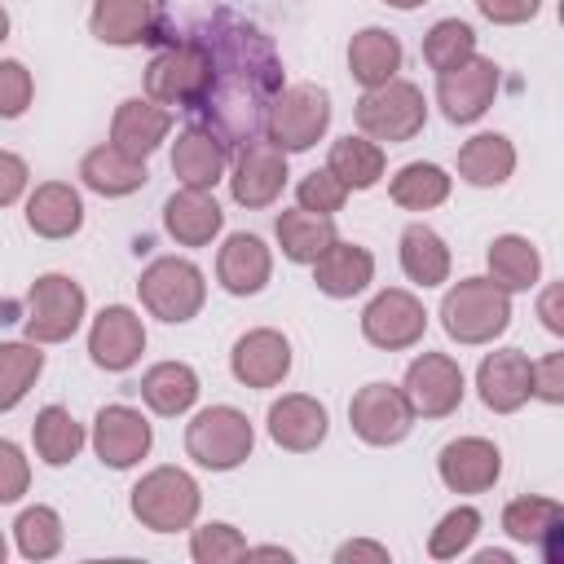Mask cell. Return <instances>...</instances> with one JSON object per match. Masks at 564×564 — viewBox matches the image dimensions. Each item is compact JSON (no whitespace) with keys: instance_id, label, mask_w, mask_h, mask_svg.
I'll return each mask as SVG.
<instances>
[{"instance_id":"1","label":"cell","mask_w":564,"mask_h":564,"mask_svg":"<svg viewBox=\"0 0 564 564\" xmlns=\"http://www.w3.org/2000/svg\"><path fill=\"white\" fill-rule=\"evenodd\" d=\"M194 35L207 48V93L194 106L198 123L212 128L225 145L256 141L264 132L269 101L282 93V62L260 26L234 9H216Z\"/></svg>"},{"instance_id":"2","label":"cell","mask_w":564,"mask_h":564,"mask_svg":"<svg viewBox=\"0 0 564 564\" xmlns=\"http://www.w3.org/2000/svg\"><path fill=\"white\" fill-rule=\"evenodd\" d=\"M207 75H212V66H207L203 40L194 31L181 35V40L167 35V44L145 66V97L159 101V106H176V110L194 115V106L207 93Z\"/></svg>"},{"instance_id":"3","label":"cell","mask_w":564,"mask_h":564,"mask_svg":"<svg viewBox=\"0 0 564 564\" xmlns=\"http://www.w3.org/2000/svg\"><path fill=\"white\" fill-rule=\"evenodd\" d=\"M441 326L458 344H489L511 326V295L489 278H463L441 300Z\"/></svg>"},{"instance_id":"4","label":"cell","mask_w":564,"mask_h":564,"mask_svg":"<svg viewBox=\"0 0 564 564\" xmlns=\"http://www.w3.org/2000/svg\"><path fill=\"white\" fill-rule=\"evenodd\" d=\"M203 489L185 467H154L132 485V516L154 533H176L198 520Z\"/></svg>"},{"instance_id":"5","label":"cell","mask_w":564,"mask_h":564,"mask_svg":"<svg viewBox=\"0 0 564 564\" xmlns=\"http://www.w3.org/2000/svg\"><path fill=\"white\" fill-rule=\"evenodd\" d=\"M137 295L150 308V317L181 326V322L198 317V308L207 300V282H203V269L194 260H185V256H159V260H150L141 269Z\"/></svg>"},{"instance_id":"6","label":"cell","mask_w":564,"mask_h":564,"mask_svg":"<svg viewBox=\"0 0 564 564\" xmlns=\"http://www.w3.org/2000/svg\"><path fill=\"white\" fill-rule=\"evenodd\" d=\"M256 432L238 405H207L185 427V454L207 471H234L251 458Z\"/></svg>"},{"instance_id":"7","label":"cell","mask_w":564,"mask_h":564,"mask_svg":"<svg viewBox=\"0 0 564 564\" xmlns=\"http://www.w3.org/2000/svg\"><path fill=\"white\" fill-rule=\"evenodd\" d=\"M352 115H357L361 137L397 145V141H410V137L423 132V123H427V101H423V88H419V84H410V79H388V84H379V88H366V93L357 97V110H352Z\"/></svg>"},{"instance_id":"8","label":"cell","mask_w":564,"mask_h":564,"mask_svg":"<svg viewBox=\"0 0 564 564\" xmlns=\"http://www.w3.org/2000/svg\"><path fill=\"white\" fill-rule=\"evenodd\" d=\"M330 128V93L317 84H291L269 101L264 115V137L282 150V154H300L308 145H317Z\"/></svg>"},{"instance_id":"9","label":"cell","mask_w":564,"mask_h":564,"mask_svg":"<svg viewBox=\"0 0 564 564\" xmlns=\"http://www.w3.org/2000/svg\"><path fill=\"white\" fill-rule=\"evenodd\" d=\"M84 286L66 273H40L26 291V339L31 344H62L84 322Z\"/></svg>"},{"instance_id":"10","label":"cell","mask_w":564,"mask_h":564,"mask_svg":"<svg viewBox=\"0 0 564 564\" xmlns=\"http://www.w3.org/2000/svg\"><path fill=\"white\" fill-rule=\"evenodd\" d=\"M401 392H405L414 419H445V414H454L463 405L467 379H463V366L449 352H419L405 366Z\"/></svg>"},{"instance_id":"11","label":"cell","mask_w":564,"mask_h":564,"mask_svg":"<svg viewBox=\"0 0 564 564\" xmlns=\"http://www.w3.org/2000/svg\"><path fill=\"white\" fill-rule=\"evenodd\" d=\"M427 330V308L419 295L401 291V286H388L379 291L366 308H361V335L383 348V352H397V348H414Z\"/></svg>"},{"instance_id":"12","label":"cell","mask_w":564,"mask_h":564,"mask_svg":"<svg viewBox=\"0 0 564 564\" xmlns=\"http://www.w3.org/2000/svg\"><path fill=\"white\" fill-rule=\"evenodd\" d=\"M494 97H498V66L480 53L436 75V106L445 110L449 123H476L494 106Z\"/></svg>"},{"instance_id":"13","label":"cell","mask_w":564,"mask_h":564,"mask_svg":"<svg viewBox=\"0 0 564 564\" xmlns=\"http://www.w3.org/2000/svg\"><path fill=\"white\" fill-rule=\"evenodd\" d=\"M286 154L269 141V137H256V141H242L238 159H234V172H229V194L238 207H269L278 203L282 185H286Z\"/></svg>"},{"instance_id":"14","label":"cell","mask_w":564,"mask_h":564,"mask_svg":"<svg viewBox=\"0 0 564 564\" xmlns=\"http://www.w3.org/2000/svg\"><path fill=\"white\" fill-rule=\"evenodd\" d=\"M348 423H352V432L366 445H397V441H405V432L414 423V410H410V401H405L401 388H392V383H366L348 401Z\"/></svg>"},{"instance_id":"15","label":"cell","mask_w":564,"mask_h":564,"mask_svg":"<svg viewBox=\"0 0 564 564\" xmlns=\"http://www.w3.org/2000/svg\"><path fill=\"white\" fill-rule=\"evenodd\" d=\"M502 533L511 542L538 546L546 564H560L564 560V507L555 498H542V494L511 498L502 507Z\"/></svg>"},{"instance_id":"16","label":"cell","mask_w":564,"mask_h":564,"mask_svg":"<svg viewBox=\"0 0 564 564\" xmlns=\"http://www.w3.org/2000/svg\"><path fill=\"white\" fill-rule=\"evenodd\" d=\"M150 441H154V432H150L145 414L132 405H101L93 419V449L115 471L137 467L150 454Z\"/></svg>"},{"instance_id":"17","label":"cell","mask_w":564,"mask_h":564,"mask_svg":"<svg viewBox=\"0 0 564 564\" xmlns=\"http://www.w3.org/2000/svg\"><path fill=\"white\" fill-rule=\"evenodd\" d=\"M145 352V326H141V313H132L128 304H106L97 317H93V330H88V357L101 366V370H128L137 366V357Z\"/></svg>"},{"instance_id":"18","label":"cell","mask_w":564,"mask_h":564,"mask_svg":"<svg viewBox=\"0 0 564 564\" xmlns=\"http://www.w3.org/2000/svg\"><path fill=\"white\" fill-rule=\"evenodd\" d=\"M436 471H441V485L449 494H485L502 476V454L485 436H458L441 449Z\"/></svg>"},{"instance_id":"19","label":"cell","mask_w":564,"mask_h":564,"mask_svg":"<svg viewBox=\"0 0 564 564\" xmlns=\"http://www.w3.org/2000/svg\"><path fill=\"white\" fill-rule=\"evenodd\" d=\"M229 370L242 388H278L291 375V344L282 330L273 326H256L247 330L234 352H229Z\"/></svg>"},{"instance_id":"20","label":"cell","mask_w":564,"mask_h":564,"mask_svg":"<svg viewBox=\"0 0 564 564\" xmlns=\"http://www.w3.org/2000/svg\"><path fill=\"white\" fill-rule=\"evenodd\" d=\"M476 388L494 414H516L533 397V361L520 348H498L480 361Z\"/></svg>"},{"instance_id":"21","label":"cell","mask_w":564,"mask_h":564,"mask_svg":"<svg viewBox=\"0 0 564 564\" xmlns=\"http://www.w3.org/2000/svg\"><path fill=\"white\" fill-rule=\"evenodd\" d=\"M88 31L101 44H115V48L163 40L159 35V9H154V0H93Z\"/></svg>"},{"instance_id":"22","label":"cell","mask_w":564,"mask_h":564,"mask_svg":"<svg viewBox=\"0 0 564 564\" xmlns=\"http://www.w3.org/2000/svg\"><path fill=\"white\" fill-rule=\"evenodd\" d=\"M326 427H330L326 405L317 397H308V392H286V397H278L269 405V436L291 454L317 449L326 441Z\"/></svg>"},{"instance_id":"23","label":"cell","mask_w":564,"mask_h":564,"mask_svg":"<svg viewBox=\"0 0 564 564\" xmlns=\"http://www.w3.org/2000/svg\"><path fill=\"white\" fill-rule=\"evenodd\" d=\"M172 132V110L150 101V97H128L119 101L115 119H110V145H119L132 159L154 154Z\"/></svg>"},{"instance_id":"24","label":"cell","mask_w":564,"mask_h":564,"mask_svg":"<svg viewBox=\"0 0 564 564\" xmlns=\"http://www.w3.org/2000/svg\"><path fill=\"white\" fill-rule=\"evenodd\" d=\"M225 167H229V145L212 128L194 123V128H185L176 137V145H172V172H176L181 185L212 189L225 176Z\"/></svg>"},{"instance_id":"25","label":"cell","mask_w":564,"mask_h":564,"mask_svg":"<svg viewBox=\"0 0 564 564\" xmlns=\"http://www.w3.org/2000/svg\"><path fill=\"white\" fill-rule=\"evenodd\" d=\"M225 225L220 203L212 198V189H189L181 185L167 203H163V229L181 242V247H207Z\"/></svg>"},{"instance_id":"26","label":"cell","mask_w":564,"mask_h":564,"mask_svg":"<svg viewBox=\"0 0 564 564\" xmlns=\"http://www.w3.org/2000/svg\"><path fill=\"white\" fill-rule=\"evenodd\" d=\"M313 282L322 295L330 300H352L357 291H366L375 282V256L357 242L335 238L317 260H313Z\"/></svg>"},{"instance_id":"27","label":"cell","mask_w":564,"mask_h":564,"mask_svg":"<svg viewBox=\"0 0 564 564\" xmlns=\"http://www.w3.org/2000/svg\"><path fill=\"white\" fill-rule=\"evenodd\" d=\"M26 225H31V234L53 238V242L79 234V225H84V198H79V189L66 185V181L35 185L26 194Z\"/></svg>"},{"instance_id":"28","label":"cell","mask_w":564,"mask_h":564,"mask_svg":"<svg viewBox=\"0 0 564 564\" xmlns=\"http://www.w3.org/2000/svg\"><path fill=\"white\" fill-rule=\"evenodd\" d=\"M269 273H273V256H269V247L256 234H229L225 238V247L216 256V278H220V286L229 295H256V291H264Z\"/></svg>"},{"instance_id":"29","label":"cell","mask_w":564,"mask_h":564,"mask_svg":"<svg viewBox=\"0 0 564 564\" xmlns=\"http://www.w3.org/2000/svg\"><path fill=\"white\" fill-rule=\"evenodd\" d=\"M79 181L101 198H123V194H137L150 181V172H145V159H132L106 141L79 159Z\"/></svg>"},{"instance_id":"30","label":"cell","mask_w":564,"mask_h":564,"mask_svg":"<svg viewBox=\"0 0 564 564\" xmlns=\"http://www.w3.org/2000/svg\"><path fill=\"white\" fill-rule=\"evenodd\" d=\"M348 70L361 88H379L401 70V40L388 26H366L348 44Z\"/></svg>"},{"instance_id":"31","label":"cell","mask_w":564,"mask_h":564,"mask_svg":"<svg viewBox=\"0 0 564 564\" xmlns=\"http://www.w3.org/2000/svg\"><path fill=\"white\" fill-rule=\"evenodd\" d=\"M141 401L154 414H163V419L185 414L198 401V375H194V366H185V361H159V366H150L141 375Z\"/></svg>"},{"instance_id":"32","label":"cell","mask_w":564,"mask_h":564,"mask_svg":"<svg viewBox=\"0 0 564 564\" xmlns=\"http://www.w3.org/2000/svg\"><path fill=\"white\" fill-rule=\"evenodd\" d=\"M516 172V145L502 137V132H476L471 141H463L458 150V176L467 185H502L507 176Z\"/></svg>"},{"instance_id":"33","label":"cell","mask_w":564,"mask_h":564,"mask_svg":"<svg viewBox=\"0 0 564 564\" xmlns=\"http://www.w3.org/2000/svg\"><path fill=\"white\" fill-rule=\"evenodd\" d=\"M273 234H278L282 256L295 260V264H313V260L339 238L335 225H330V216H313V212H304V207H295V212H278Z\"/></svg>"},{"instance_id":"34","label":"cell","mask_w":564,"mask_h":564,"mask_svg":"<svg viewBox=\"0 0 564 564\" xmlns=\"http://www.w3.org/2000/svg\"><path fill=\"white\" fill-rule=\"evenodd\" d=\"M485 260H489V282H498L507 295L511 291H529L538 282V273H542V256L524 234H498L489 242Z\"/></svg>"},{"instance_id":"35","label":"cell","mask_w":564,"mask_h":564,"mask_svg":"<svg viewBox=\"0 0 564 564\" xmlns=\"http://www.w3.org/2000/svg\"><path fill=\"white\" fill-rule=\"evenodd\" d=\"M401 269L419 286H441L449 278V247L432 225H405L401 234Z\"/></svg>"},{"instance_id":"36","label":"cell","mask_w":564,"mask_h":564,"mask_svg":"<svg viewBox=\"0 0 564 564\" xmlns=\"http://www.w3.org/2000/svg\"><path fill=\"white\" fill-rule=\"evenodd\" d=\"M31 441H35V454L48 467H66L84 449V423L66 405H44L31 423Z\"/></svg>"},{"instance_id":"37","label":"cell","mask_w":564,"mask_h":564,"mask_svg":"<svg viewBox=\"0 0 564 564\" xmlns=\"http://www.w3.org/2000/svg\"><path fill=\"white\" fill-rule=\"evenodd\" d=\"M326 167H330L348 189H370V185H379L388 159H383V145H379V141L348 132V137H339V141L330 145Z\"/></svg>"},{"instance_id":"38","label":"cell","mask_w":564,"mask_h":564,"mask_svg":"<svg viewBox=\"0 0 564 564\" xmlns=\"http://www.w3.org/2000/svg\"><path fill=\"white\" fill-rule=\"evenodd\" d=\"M388 194H392V203L405 207V212H432V207H441V203L449 198V172L436 167V163H423V159H419V163H405V167L392 176Z\"/></svg>"},{"instance_id":"39","label":"cell","mask_w":564,"mask_h":564,"mask_svg":"<svg viewBox=\"0 0 564 564\" xmlns=\"http://www.w3.org/2000/svg\"><path fill=\"white\" fill-rule=\"evenodd\" d=\"M40 370H44L40 344H31V339L26 344H0V414L13 410L31 392Z\"/></svg>"},{"instance_id":"40","label":"cell","mask_w":564,"mask_h":564,"mask_svg":"<svg viewBox=\"0 0 564 564\" xmlns=\"http://www.w3.org/2000/svg\"><path fill=\"white\" fill-rule=\"evenodd\" d=\"M471 53H476V31H471L463 18H441V22H432V31L423 35V62H427L436 75L454 70V66L467 62Z\"/></svg>"},{"instance_id":"41","label":"cell","mask_w":564,"mask_h":564,"mask_svg":"<svg viewBox=\"0 0 564 564\" xmlns=\"http://www.w3.org/2000/svg\"><path fill=\"white\" fill-rule=\"evenodd\" d=\"M13 538H18V551L26 555V560H53L57 551H62V516L53 511V507H44V502H35V507H26L18 520H13Z\"/></svg>"},{"instance_id":"42","label":"cell","mask_w":564,"mask_h":564,"mask_svg":"<svg viewBox=\"0 0 564 564\" xmlns=\"http://www.w3.org/2000/svg\"><path fill=\"white\" fill-rule=\"evenodd\" d=\"M476 533H480V511L476 507H454L436 520V529L427 538V551H432V560H458L476 542Z\"/></svg>"},{"instance_id":"43","label":"cell","mask_w":564,"mask_h":564,"mask_svg":"<svg viewBox=\"0 0 564 564\" xmlns=\"http://www.w3.org/2000/svg\"><path fill=\"white\" fill-rule=\"evenodd\" d=\"M189 555L198 564H229V560H242L247 555V538L225 524V520H212V524H198L194 538H189Z\"/></svg>"},{"instance_id":"44","label":"cell","mask_w":564,"mask_h":564,"mask_svg":"<svg viewBox=\"0 0 564 564\" xmlns=\"http://www.w3.org/2000/svg\"><path fill=\"white\" fill-rule=\"evenodd\" d=\"M295 198H300L304 212H313V216H330V212H339V207L348 203V185H344L330 167H322V172H308V176L295 185Z\"/></svg>"},{"instance_id":"45","label":"cell","mask_w":564,"mask_h":564,"mask_svg":"<svg viewBox=\"0 0 564 564\" xmlns=\"http://www.w3.org/2000/svg\"><path fill=\"white\" fill-rule=\"evenodd\" d=\"M31 97H35L31 70H26L22 62L4 57V62H0V119H18V115L31 106Z\"/></svg>"},{"instance_id":"46","label":"cell","mask_w":564,"mask_h":564,"mask_svg":"<svg viewBox=\"0 0 564 564\" xmlns=\"http://www.w3.org/2000/svg\"><path fill=\"white\" fill-rule=\"evenodd\" d=\"M31 485V463L13 441H0V502H18Z\"/></svg>"},{"instance_id":"47","label":"cell","mask_w":564,"mask_h":564,"mask_svg":"<svg viewBox=\"0 0 564 564\" xmlns=\"http://www.w3.org/2000/svg\"><path fill=\"white\" fill-rule=\"evenodd\" d=\"M533 397L546 405L564 401V352H546L542 361H533Z\"/></svg>"},{"instance_id":"48","label":"cell","mask_w":564,"mask_h":564,"mask_svg":"<svg viewBox=\"0 0 564 564\" xmlns=\"http://www.w3.org/2000/svg\"><path fill=\"white\" fill-rule=\"evenodd\" d=\"M26 181H31L26 159H22V154H13V150H0V207L18 203V198L26 194Z\"/></svg>"},{"instance_id":"49","label":"cell","mask_w":564,"mask_h":564,"mask_svg":"<svg viewBox=\"0 0 564 564\" xmlns=\"http://www.w3.org/2000/svg\"><path fill=\"white\" fill-rule=\"evenodd\" d=\"M476 9L498 26H520L542 9V0H476Z\"/></svg>"},{"instance_id":"50","label":"cell","mask_w":564,"mask_h":564,"mask_svg":"<svg viewBox=\"0 0 564 564\" xmlns=\"http://www.w3.org/2000/svg\"><path fill=\"white\" fill-rule=\"evenodd\" d=\"M564 286L560 282H551L546 291H542V300H538V317H542V326L551 330V335H564Z\"/></svg>"},{"instance_id":"51","label":"cell","mask_w":564,"mask_h":564,"mask_svg":"<svg viewBox=\"0 0 564 564\" xmlns=\"http://www.w3.org/2000/svg\"><path fill=\"white\" fill-rule=\"evenodd\" d=\"M335 560H339V564H344V560H375V564H388L392 555H388V546H379V542L352 538V542H344V546L335 551Z\"/></svg>"},{"instance_id":"52","label":"cell","mask_w":564,"mask_h":564,"mask_svg":"<svg viewBox=\"0 0 564 564\" xmlns=\"http://www.w3.org/2000/svg\"><path fill=\"white\" fill-rule=\"evenodd\" d=\"M476 560H480V564H511V555H507V551H480Z\"/></svg>"},{"instance_id":"53","label":"cell","mask_w":564,"mask_h":564,"mask_svg":"<svg viewBox=\"0 0 564 564\" xmlns=\"http://www.w3.org/2000/svg\"><path fill=\"white\" fill-rule=\"evenodd\" d=\"M383 4H392V9H419L423 0H383Z\"/></svg>"},{"instance_id":"54","label":"cell","mask_w":564,"mask_h":564,"mask_svg":"<svg viewBox=\"0 0 564 564\" xmlns=\"http://www.w3.org/2000/svg\"><path fill=\"white\" fill-rule=\"evenodd\" d=\"M4 35H9V13L0 9V44H4Z\"/></svg>"},{"instance_id":"55","label":"cell","mask_w":564,"mask_h":564,"mask_svg":"<svg viewBox=\"0 0 564 564\" xmlns=\"http://www.w3.org/2000/svg\"><path fill=\"white\" fill-rule=\"evenodd\" d=\"M4 555H9V542H4V533H0V564H4Z\"/></svg>"}]
</instances>
